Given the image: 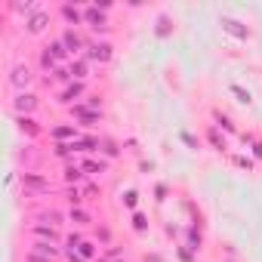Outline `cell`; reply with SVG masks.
<instances>
[{
	"label": "cell",
	"mask_w": 262,
	"mask_h": 262,
	"mask_svg": "<svg viewBox=\"0 0 262 262\" xmlns=\"http://www.w3.org/2000/svg\"><path fill=\"white\" fill-rule=\"evenodd\" d=\"M222 28H225L231 37H238V40H247V37H250V28H247V25H241L238 19H228V15H222Z\"/></svg>",
	"instance_id": "7a4b0ae2"
},
{
	"label": "cell",
	"mask_w": 262,
	"mask_h": 262,
	"mask_svg": "<svg viewBox=\"0 0 262 262\" xmlns=\"http://www.w3.org/2000/svg\"><path fill=\"white\" fill-rule=\"evenodd\" d=\"M253 154H256V157H262V142H256V145H253Z\"/></svg>",
	"instance_id": "f35d334b"
},
{
	"label": "cell",
	"mask_w": 262,
	"mask_h": 262,
	"mask_svg": "<svg viewBox=\"0 0 262 262\" xmlns=\"http://www.w3.org/2000/svg\"><path fill=\"white\" fill-rule=\"evenodd\" d=\"M44 219H49V222H62V213H56V210H49V213H46Z\"/></svg>",
	"instance_id": "d590c367"
},
{
	"label": "cell",
	"mask_w": 262,
	"mask_h": 262,
	"mask_svg": "<svg viewBox=\"0 0 262 262\" xmlns=\"http://www.w3.org/2000/svg\"><path fill=\"white\" fill-rule=\"evenodd\" d=\"M145 262H164V259H160L157 253H151V256H145Z\"/></svg>",
	"instance_id": "ab89813d"
},
{
	"label": "cell",
	"mask_w": 262,
	"mask_h": 262,
	"mask_svg": "<svg viewBox=\"0 0 262 262\" xmlns=\"http://www.w3.org/2000/svg\"><path fill=\"white\" fill-rule=\"evenodd\" d=\"M213 117H216V123H219V126H222V130H234V123H231V121H228V117H225L222 111H213Z\"/></svg>",
	"instance_id": "83f0119b"
},
{
	"label": "cell",
	"mask_w": 262,
	"mask_h": 262,
	"mask_svg": "<svg viewBox=\"0 0 262 262\" xmlns=\"http://www.w3.org/2000/svg\"><path fill=\"white\" fill-rule=\"evenodd\" d=\"M22 185L28 191H40V194L49 191V182L44 179V176H37V173H22Z\"/></svg>",
	"instance_id": "3957f363"
},
{
	"label": "cell",
	"mask_w": 262,
	"mask_h": 262,
	"mask_svg": "<svg viewBox=\"0 0 262 262\" xmlns=\"http://www.w3.org/2000/svg\"><path fill=\"white\" fill-rule=\"evenodd\" d=\"M77 256H80V259H92V256H96V250H92L90 241H83L80 247H77Z\"/></svg>",
	"instance_id": "d4e9b609"
},
{
	"label": "cell",
	"mask_w": 262,
	"mask_h": 262,
	"mask_svg": "<svg viewBox=\"0 0 262 262\" xmlns=\"http://www.w3.org/2000/svg\"><path fill=\"white\" fill-rule=\"evenodd\" d=\"M179 259H182V262H194V256H191V250H185V247H179Z\"/></svg>",
	"instance_id": "e575fe53"
},
{
	"label": "cell",
	"mask_w": 262,
	"mask_h": 262,
	"mask_svg": "<svg viewBox=\"0 0 262 262\" xmlns=\"http://www.w3.org/2000/svg\"><path fill=\"white\" fill-rule=\"evenodd\" d=\"M68 71H71V77H74V80H83V77H87V62H83V59H74Z\"/></svg>",
	"instance_id": "2e32d148"
},
{
	"label": "cell",
	"mask_w": 262,
	"mask_h": 262,
	"mask_svg": "<svg viewBox=\"0 0 262 262\" xmlns=\"http://www.w3.org/2000/svg\"><path fill=\"white\" fill-rule=\"evenodd\" d=\"M231 92L238 96V102H244V105H250V102H253V99H250V92L244 90V87H238V83H231Z\"/></svg>",
	"instance_id": "603a6c76"
},
{
	"label": "cell",
	"mask_w": 262,
	"mask_h": 262,
	"mask_svg": "<svg viewBox=\"0 0 262 262\" xmlns=\"http://www.w3.org/2000/svg\"><path fill=\"white\" fill-rule=\"evenodd\" d=\"M77 96H83V83H80V80H71L68 87H65V92H62V96H59V102L71 105V102H74V99H77Z\"/></svg>",
	"instance_id": "ba28073f"
},
{
	"label": "cell",
	"mask_w": 262,
	"mask_h": 262,
	"mask_svg": "<svg viewBox=\"0 0 262 262\" xmlns=\"http://www.w3.org/2000/svg\"><path fill=\"white\" fill-rule=\"evenodd\" d=\"M80 170L92 176V173H105V170H108V164H105V160H83Z\"/></svg>",
	"instance_id": "9a60e30c"
},
{
	"label": "cell",
	"mask_w": 262,
	"mask_h": 262,
	"mask_svg": "<svg viewBox=\"0 0 262 262\" xmlns=\"http://www.w3.org/2000/svg\"><path fill=\"white\" fill-rule=\"evenodd\" d=\"M62 44H65V49H68V53H77V49L83 46V40L74 34V31H65V34H62Z\"/></svg>",
	"instance_id": "4fadbf2b"
},
{
	"label": "cell",
	"mask_w": 262,
	"mask_h": 262,
	"mask_svg": "<svg viewBox=\"0 0 262 262\" xmlns=\"http://www.w3.org/2000/svg\"><path fill=\"white\" fill-rule=\"evenodd\" d=\"M87 56L92 62H108V59H111V44H92Z\"/></svg>",
	"instance_id": "9c48e42d"
},
{
	"label": "cell",
	"mask_w": 262,
	"mask_h": 262,
	"mask_svg": "<svg viewBox=\"0 0 262 262\" xmlns=\"http://www.w3.org/2000/svg\"><path fill=\"white\" fill-rule=\"evenodd\" d=\"M83 176H87V173H83L80 167H68V170H65V182H80Z\"/></svg>",
	"instance_id": "44dd1931"
},
{
	"label": "cell",
	"mask_w": 262,
	"mask_h": 262,
	"mask_svg": "<svg viewBox=\"0 0 262 262\" xmlns=\"http://www.w3.org/2000/svg\"><path fill=\"white\" fill-rule=\"evenodd\" d=\"M207 139H210V142H213V148H219V151H222V148H225V139H222V136H219V130H216V126H210V130H207Z\"/></svg>",
	"instance_id": "ffe728a7"
},
{
	"label": "cell",
	"mask_w": 262,
	"mask_h": 262,
	"mask_svg": "<svg viewBox=\"0 0 262 262\" xmlns=\"http://www.w3.org/2000/svg\"><path fill=\"white\" fill-rule=\"evenodd\" d=\"M71 222H77V225H87V222H90V213H83L80 207H71Z\"/></svg>",
	"instance_id": "7402d4cb"
},
{
	"label": "cell",
	"mask_w": 262,
	"mask_h": 262,
	"mask_svg": "<svg viewBox=\"0 0 262 262\" xmlns=\"http://www.w3.org/2000/svg\"><path fill=\"white\" fill-rule=\"evenodd\" d=\"M74 154V148L68 145V142H59V145H56V157H71Z\"/></svg>",
	"instance_id": "4316f807"
},
{
	"label": "cell",
	"mask_w": 262,
	"mask_h": 262,
	"mask_svg": "<svg viewBox=\"0 0 262 262\" xmlns=\"http://www.w3.org/2000/svg\"><path fill=\"white\" fill-rule=\"evenodd\" d=\"M83 19H87V22H90L96 31H99V28H105V13L99 10V6H90V10L83 13Z\"/></svg>",
	"instance_id": "30bf717a"
},
{
	"label": "cell",
	"mask_w": 262,
	"mask_h": 262,
	"mask_svg": "<svg viewBox=\"0 0 262 262\" xmlns=\"http://www.w3.org/2000/svg\"><path fill=\"white\" fill-rule=\"evenodd\" d=\"M46 49L53 53V59H56V62H59V59H65V56H68V49H65V44H62V40H53V44H49Z\"/></svg>",
	"instance_id": "d6986e66"
},
{
	"label": "cell",
	"mask_w": 262,
	"mask_h": 262,
	"mask_svg": "<svg viewBox=\"0 0 262 262\" xmlns=\"http://www.w3.org/2000/svg\"><path fill=\"white\" fill-rule=\"evenodd\" d=\"M188 250H200V231H198V228H191V231H188Z\"/></svg>",
	"instance_id": "484cf974"
},
{
	"label": "cell",
	"mask_w": 262,
	"mask_h": 262,
	"mask_svg": "<svg viewBox=\"0 0 262 262\" xmlns=\"http://www.w3.org/2000/svg\"><path fill=\"white\" fill-rule=\"evenodd\" d=\"M154 194H157V200H164V194H167V185H157V188H154Z\"/></svg>",
	"instance_id": "74e56055"
},
{
	"label": "cell",
	"mask_w": 262,
	"mask_h": 262,
	"mask_svg": "<svg viewBox=\"0 0 262 262\" xmlns=\"http://www.w3.org/2000/svg\"><path fill=\"white\" fill-rule=\"evenodd\" d=\"M154 31H157V37H170V34H173V22L167 19V15H160V19H157V28H154Z\"/></svg>",
	"instance_id": "ac0fdd59"
},
{
	"label": "cell",
	"mask_w": 262,
	"mask_h": 262,
	"mask_svg": "<svg viewBox=\"0 0 262 262\" xmlns=\"http://www.w3.org/2000/svg\"><path fill=\"white\" fill-rule=\"evenodd\" d=\"M13 108L19 111V117H22V114L28 117V114L37 108V96H31V92H19V96H15V102H13Z\"/></svg>",
	"instance_id": "6da1fadb"
},
{
	"label": "cell",
	"mask_w": 262,
	"mask_h": 262,
	"mask_svg": "<svg viewBox=\"0 0 262 262\" xmlns=\"http://www.w3.org/2000/svg\"><path fill=\"white\" fill-rule=\"evenodd\" d=\"M53 77H56V80H68V77H71V71H65V68H56V71H53Z\"/></svg>",
	"instance_id": "d6a6232c"
},
{
	"label": "cell",
	"mask_w": 262,
	"mask_h": 262,
	"mask_svg": "<svg viewBox=\"0 0 262 262\" xmlns=\"http://www.w3.org/2000/svg\"><path fill=\"white\" fill-rule=\"evenodd\" d=\"M10 83H13L15 90L28 87V83H31V71L25 68V65H15V68H13V74H10Z\"/></svg>",
	"instance_id": "8992f818"
},
{
	"label": "cell",
	"mask_w": 262,
	"mask_h": 262,
	"mask_svg": "<svg viewBox=\"0 0 262 262\" xmlns=\"http://www.w3.org/2000/svg\"><path fill=\"white\" fill-rule=\"evenodd\" d=\"M62 19H65V22H68V25H77V22L83 19V13L77 10V6H71V3H65V6H62Z\"/></svg>",
	"instance_id": "5bb4252c"
},
{
	"label": "cell",
	"mask_w": 262,
	"mask_h": 262,
	"mask_svg": "<svg viewBox=\"0 0 262 262\" xmlns=\"http://www.w3.org/2000/svg\"><path fill=\"white\" fill-rule=\"evenodd\" d=\"M31 253H37V256H46V259H56V256H59V247H53L49 241H37Z\"/></svg>",
	"instance_id": "8fae6325"
},
{
	"label": "cell",
	"mask_w": 262,
	"mask_h": 262,
	"mask_svg": "<svg viewBox=\"0 0 262 262\" xmlns=\"http://www.w3.org/2000/svg\"><path fill=\"white\" fill-rule=\"evenodd\" d=\"M74 117H77L83 126H96L99 121H102V114L92 111V108H87V105H74Z\"/></svg>",
	"instance_id": "277c9868"
},
{
	"label": "cell",
	"mask_w": 262,
	"mask_h": 262,
	"mask_svg": "<svg viewBox=\"0 0 262 262\" xmlns=\"http://www.w3.org/2000/svg\"><path fill=\"white\" fill-rule=\"evenodd\" d=\"M133 228H136V231H145V228H148V219L142 216V213H136V216H133Z\"/></svg>",
	"instance_id": "f1b7e54d"
},
{
	"label": "cell",
	"mask_w": 262,
	"mask_h": 262,
	"mask_svg": "<svg viewBox=\"0 0 262 262\" xmlns=\"http://www.w3.org/2000/svg\"><path fill=\"white\" fill-rule=\"evenodd\" d=\"M96 262H105V259H96Z\"/></svg>",
	"instance_id": "60d3db41"
},
{
	"label": "cell",
	"mask_w": 262,
	"mask_h": 262,
	"mask_svg": "<svg viewBox=\"0 0 262 262\" xmlns=\"http://www.w3.org/2000/svg\"><path fill=\"white\" fill-rule=\"evenodd\" d=\"M53 139H59V142H65V139H74L77 136V130H74L71 123H62V126H53V133H49Z\"/></svg>",
	"instance_id": "7c38bea8"
},
{
	"label": "cell",
	"mask_w": 262,
	"mask_h": 262,
	"mask_svg": "<svg viewBox=\"0 0 262 262\" xmlns=\"http://www.w3.org/2000/svg\"><path fill=\"white\" fill-rule=\"evenodd\" d=\"M40 65H44L46 71H56V59H53V53H49V49H44V53H40Z\"/></svg>",
	"instance_id": "cb8c5ba5"
},
{
	"label": "cell",
	"mask_w": 262,
	"mask_h": 262,
	"mask_svg": "<svg viewBox=\"0 0 262 262\" xmlns=\"http://www.w3.org/2000/svg\"><path fill=\"white\" fill-rule=\"evenodd\" d=\"M28 262H53V259H46V256H37V253H28Z\"/></svg>",
	"instance_id": "8d00e7d4"
},
{
	"label": "cell",
	"mask_w": 262,
	"mask_h": 262,
	"mask_svg": "<svg viewBox=\"0 0 262 262\" xmlns=\"http://www.w3.org/2000/svg\"><path fill=\"white\" fill-rule=\"evenodd\" d=\"M49 25V15L46 13H31L28 19H25V28H28V34H40Z\"/></svg>",
	"instance_id": "5b68a950"
},
{
	"label": "cell",
	"mask_w": 262,
	"mask_h": 262,
	"mask_svg": "<svg viewBox=\"0 0 262 262\" xmlns=\"http://www.w3.org/2000/svg\"><path fill=\"white\" fill-rule=\"evenodd\" d=\"M34 234H37L40 241H49V244L56 241V228L53 225H34Z\"/></svg>",
	"instance_id": "e0dca14e"
},
{
	"label": "cell",
	"mask_w": 262,
	"mask_h": 262,
	"mask_svg": "<svg viewBox=\"0 0 262 262\" xmlns=\"http://www.w3.org/2000/svg\"><path fill=\"white\" fill-rule=\"evenodd\" d=\"M234 164L244 167V170H253V160H247V157H234Z\"/></svg>",
	"instance_id": "836d02e7"
},
{
	"label": "cell",
	"mask_w": 262,
	"mask_h": 262,
	"mask_svg": "<svg viewBox=\"0 0 262 262\" xmlns=\"http://www.w3.org/2000/svg\"><path fill=\"white\" fill-rule=\"evenodd\" d=\"M102 151H105L108 157H117V151H121V148H117L114 142H108V139H105V142H102Z\"/></svg>",
	"instance_id": "f546056e"
},
{
	"label": "cell",
	"mask_w": 262,
	"mask_h": 262,
	"mask_svg": "<svg viewBox=\"0 0 262 262\" xmlns=\"http://www.w3.org/2000/svg\"><path fill=\"white\" fill-rule=\"evenodd\" d=\"M123 204H126V207H136V204H139V194H136V191H126V194H123Z\"/></svg>",
	"instance_id": "1f68e13d"
},
{
	"label": "cell",
	"mask_w": 262,
	"mask_h": 262,
	"mask_svg": "<svg viewBox=\"0 0 262 262\" xmlns=\"http://www.w3.org/2000/svg\"><path fill=\"white\" fill-rule=\"evenodd\" d=\"M15 123H19V130L25 133V136H31V139H37L40 133H44V130H40V123L34 121V117H25V114H22V117H19V121H15Z\"/></svg>",
	"instance_id": "52a82bcc"
},
{
	"label": "cell",
	"mask_w": 262,
	"mask_h": 262,
	"mask_svg": "<svg viewBox=\"0 0 262 262\" xmlns=\"http://www.w3.org/2000/svg\"><path fill=\"white\" fill-rule=\"evenodd\" d=\"M179 139H182V142H185V145H188V148H194V151H198V139H194L191 133H179Z\"/></svg>",
	"instance_id": "4dcf8cb0"
}]
</instances>
